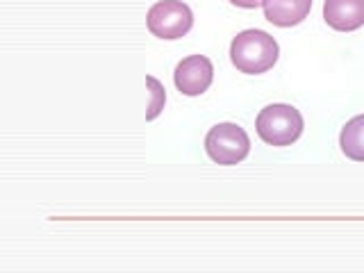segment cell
Segmentation results:
<instances>
[{"instance_id": "obj_4", "label": "cell", "mask_w": 364, "mask_h": 273, "mask_svg": "<svg viewBox=\"0 0 364 273\" xmlns=\"http://www.w3.org/2000/svg\"><path fill=\"white\" fill-rule=\"evenodd\" d=\"M146 26L157 39L173 41L185 37L193 26V11L182 0H157V3L148 9Z\"/></svg>"}, {"instance_id": "obj_5", "label": "cell", "mask_w": 364, "mask_h": 273, "mask_svg": "<svg viewBox=\"0 0 364 273\" xmlns=\"http://www.w3.org/2000/svg\"><path fill=\"white\" fill-rule=\"evenodd\" d=\"M214 80V64L205 55H189L180 60L173 71V82L180 94L200 96L210 89Z\"/></svg>"}, {"instance_id": "obj_7", "label": "cell", "mask_w": 364, "mask_h": 273, "mask_svg": "<svg viewBox=\"0 0 364 273\" xmlns=\"http://www.w3.org/2000/svg\"><path fill=\"white\" fill-rule=\"evenodd\" d=\"M264 18L278 28L299 26L312 9V0H264Z\"/></svg>"}, {"instance_id": "obj_8", "label": "cell", "mask_w": 364, "mask_h": 273, "mask_svg": "<svg viewBox=\"0 0 364 273\" xmlns=\"http://www.w3.org/2000/svg\"><path fill=\"white\" fill-rule=\"evenodd\" d=\"M339 148L353 162H364V114L346 121L339 132Z\"/></svg>"}, {"instance_id": "obj_3", "label": "cell", "mask_w": 364, "mask_h": 273, "mask_svg": "<svg viewBox=\"0 0 364 273\" xmlns=\"http://www.w3.org/2000/svg\"><path fill=\"white\" fill-rule=\"evenodd\" d=\"M205 153L221 166L239 164L250 153V136L237 123H216L205 136Z\"/></svg>"}, {"instance_id": "obj_2", "label": "cell", "mask_w": 364, "mask_h": 273, "mask_svg": "<svg viewBox=\"0 0 364 273\" xmlns=\"http://www.w3.org/2000/svg\"><path fill=\"white\" fill-rule=\"evenodd\" d=\"M303 114L287 102H271L259 109L255 119V130L259 139L269 146H291L303 134Z\"/></svg>"}, {"instance_id": "obj_10", "label": "cell", "mask_w": 364, "mask_h": 273, "mask_svg": "<svg viewBox=\"0 0 364 273\" xmlns=\"http://www.w3.org/2000/svg\"><path fill=\"white\" fill-rule=\"evenodd\" d=\"M235 7H242V9H257L264 5V0H230Z\"/></svg>"}, {"instance_id": "obj_9", "label": "cell", "mask_w": 364, "mask_h": 273, "mask_svg": "<svg viewBox=\"0 0 364 273\" xmlns=\"http://www.w3.org/2000/svg\"><path fill=\"white\" fill-rule=\"evenodd\" d=\"M146 85L151 89V105H148V112H146V121H153L162 114L166 105V89L155 75H146Z\"/></svg>"}, {"instance_id": "obj_1", "label": "cell", "mask_w": 364, "mask_h": 273, "mask_svg": "<svg viewBox=\"0 0 364 273\" xmlns=\"http://www.w3.org/2000/svg\"><path fill=\"white\" fill-rule=\"evenodd\" d=\"M280 57V46L264 30H244L230 43V62L237 71L248 75L267 73L276 66Z\"/></svg>"}, {"instance_id": "obj_6", "label": "cell", "mask_w": 364, "mask_h": 273, "mask_svg": "<svg viewBox=\"0 0 364 273\" xmlns=\"http://www.w3.org/2000/svg\"><path fill=\"white\" fill-rule=\"evenodd\" d=\"M323 21L337 32H353L364 26V0H326Z\"/></svg>"}]
</instances>
